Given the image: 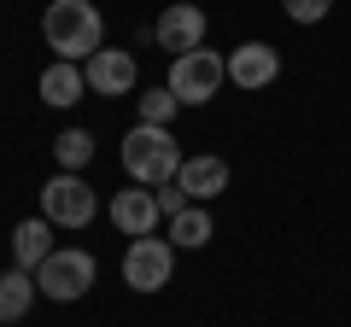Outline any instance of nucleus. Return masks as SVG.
<instances>
[{"label":"nucleus","mask_w":351,"mask_h":327,"mask_svg":"<svg viewBox=\"0 0 351 327\" xmlns=\"http://www.w3.org/2000/svg\"><path fill=\"white\" fill-rule=\"evenodd\" d=\"M41 36H47V47L59 53V59H94V53L106 47V18L94 0H53L47 18H41Z\"/></svg>","instance_id":"1"},{"label":"nucleus","mask_w":351,"mask_h":327,"mask_svg":"<svg viewBox=\"0 0 351 327\" xmlns=\"http://www.w3.org/2000/svg\"><path fill=\"white\" fill-rule=\"evenodd\" d=\"M182 146H176V135L170 129H158V123H135L123 135V170H129V181H141V187H164V181H176L182 176Z\"/></svg>","instance_id":"2"},{"label":"nucleus","mask_w":351,"mask_h":327,"mask_svg":"<svg viewBox=\"0 0 351 327\" xmlns=\"http://www.w3.org/2000/svg\"><path fill=\"white\" fill-rule=\"evenodd\" d=\"M223 82H228V59L211 53V47H199V53H182V59L170 64V82H164V88L182 105H205V100H217Z\"/></svg>","instance_id":"3"},{"label":"nucleus","mask_w":351,"mask_h":327,"mask_svg":"<svg viewBox=\"0 0 351 327\" xmlns=\"http://www.w3.org/2000/svg\"><path fill=\"white\" fill-rule=\"evenodd\" d=\"M94 211H100V199H94V187H88L76 170H59V176L41 187V216H47L53 228H88Z\"/></svg>","instance_id":"4"},{"label":"nucleus","mask_w":351,"mask_h":327,"mask_svg":"<svg viewBox=\"0 0 351 327\" xmlns=\"http://www.w3.org/2000/svg\"><path fill=\"white\" fill-rule=\"evenodd\" d=\"M170 275H176V246H170V239H158V234L129 239L123 280H129L135 292H164V287H170Z\"/></svg>","instance_id":"5"},{"label":"nucleus","mask_w":351,"mask_h":327,"mask_svg":"<svg viewBox=\"0 0 351 327\" xmlns=\"http://www.w3.org/2000/svg\"><path fill=\"white\" fill-rule=\"evenodd\" d=\"M36 287L47 292L53 304H76L88 287H94V257H88V252H71V246H64V252H53L47 263L36 269Z\"/></svg>","instance_id":"6"},{"label":"nucleus","mask_w":351,"mask_h":327,"mask_svg":"<svg viewBox=\"0 0 351 327\" xmlns=\"http://www.w3.org/2000/svg\"><path fill=\"white\" fill-rule=\"evenodd\" d=\"M152 36H158V47H170L176 59H182V53H199L205 47V12L193 6V0H176V6L158 12Z\"/></svg>","instance_id":"7"},{"label":"nucleus","mask_w":351,"mask_h":327,"mask_svg":"<svg viewBox=\"0 0 351 327\" xmlns=\"http://www.w3.org/2000/svg\"><path fill=\"white\" fill-rule=\"evenodd\" d=\"M281 76V53L269 47V41H246V47H234L228 53V82H234V88H269V82H276Z\"/></svg>","instance_id":"8"},{"label":"nucleus","mask_w":351,"mask_h":327,"mask_svg":"<svg viewBox=\"0 0 351 327\" xmlns=\"http://www.w3.org/2000/svg\"><path fill=\"white\" fill-rule=\"evenodd\" d=\"M112 222H117V234H129V239L158 234V222H164L158 193H152V187H123V193L112 199Z\"/></svg>","instance_id":"9"},{"label":"nucleus","mask_w":351,"mask_h":327,"mask_svg":"<svg viewBox=\"0 0 351 327\" xmlns=\"http://www.w3.org/2000/svg\"><path fill=\"white\" fill-rule=\"evenodd\" d=\"M82 76H88V88L94 94H106V100H112V94H129L135 88V53H123V47H100L94 53V59L82 64Z\"/></svg>","instance_id":"10"},{"label":"nucleus","mask_w":351,"mask_h":327,"mask_svg":"<svg viewBox=\"0 0 351 327\" xmlns=\"http://www.w3.org/2000/svg\"><path fill=\"white\" fill-rule=\"evenodd\" d=\"M182 193H188L193 205H205V199H217V193H228V158H217V152H199V158H188L182 164Z\"/></svg>","instance_id":"11"},{"label":"nucleus","mask_w":351,"mask_h":327,"mask_svg":"<svg viewBox=\"0 0 351 327\" xmlns=\"http://www.w3.org/2000/svg\"><path fill=\"white\" fill-rule=\"evenodd\" d=\"M53 252H59V246H53V222H47V216H29V222L12 228V257H18V269L36 275Z\"/></svg>","instance_id":"12"},{"label":"nucleus","mask_w":351,"mask_h":327,"mask_svg":"<svg viewBox=\"0 0 351 327\" xmlns=\"http://www.w3.org/2000/svg\"><path fill=\"white\" fill-rule=\"evenodd\" d=\"M82 88H88V76L76 70L71 59H53L47 70H41V100H47V105H76Z\"/></svg>","instance_id":"13"},{"label":"nucleus","mask_w":351,"mask_h":327,"mask_svg":"<svg viewBox=\"0 0 351 327\" xmlns=\"http://www.w3.org/2000/svg\"><path fill=\"white\" fill-rule=\"evenodd\" d=\"M36 275H29V269H6V275H0V327L6 322H18V315L29 310V304H36Z\"/></svg>","instance_id":"14"},{"label":"nucleus","mask_w":351,"mask_h":327,"mask_svg":"<svg viewBox=\"0 0 351 327\" xmlns=\"http://www.w3.org/2000/svg\"><path fill=\"white\" fill-rule=\"evenodd\" d=\"M211 216H205V205H188L182 216H170V246H188V252H199L205 239H211Z\"/></svg>","instance_id":"15"},{"label":"nucleus","mask_w":351,"mask_h":327,"mask_svg":"<svg viewBox=\"0 0 351 327\" xmlns=\"http://www.w3.org/2000/svg\"><path fill=\"white\" fill-rule=\"evenodd\" d=\"M53 158H59V170H82V164L94 158V135H88V129H64V135L53 140Z\"/></svg>","instance_id":"16"},{"label":"nucleus","mask_w":351,"mask_h":327,"mask_svg":"<svg viewBox=\"0 0 351 327\" xmlns=\"http://www.w3.org/2000/svg\"><path fill=\"white\" fill-rule=\"evenodd\" d=\"M135 105H141V123H158V129H170V117H176V94L170 88H147V94H135Z\"/></svg>","instance_id":"17"},{"label":"nucleus","mask_w":351,"mask_h":327,"mask_svg":"<svg viewBox=\"0 0 351 327\" xmlns=\"http://www.w3.org/2000/svg\"><path fill=\"white\" fill-rule=\"evenodd\" d=\"M328 6H334V0H281V12H287L293 24H322Z\"/></svg>","instance_id":"18"},{"label":"nucleus","mask_w":351,"mask_h":327,"mask_svg":"<svg viewBox=\"0 0 351 327\" xmlns=\"http://www.w3.org/2000/svg\"><path fill=\"white\" fill-rule=\"evenodd\" d=\"M152 193H158V211H164V222H170V216H182V211H188V193H182V181H164V187H152Z\"/></svg>","instance_id":"19"}]
</instances>
